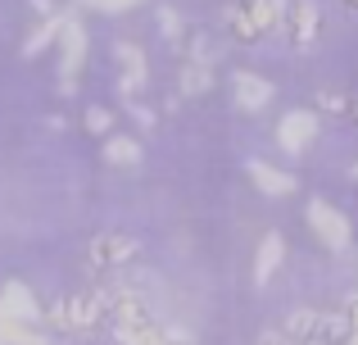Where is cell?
I'll return each instance as SVG.
<instances>
[{"label": "cell", "instance_id": "cell-1", "mask_svg": "<svg viewBox=\"0 0 358 345\" xmlns=\"http://www.w3.org/2000/svg\"><path fill=\"white\" fill-rule=\"evenodd\" d=\"M41 318L55 332H96L109 323V295H105V286H91V291H78V295H59L55 304H45Z\"/></svg>", "mask_w": 358, "mask_h": 345}, {"label": "cell", "instance_id": "cell-2", "mask_svg": "<svg viewBox=\"0 0 358 345\" xmlns=\"http://www.w3.org/2000/svg\"><path fill=\"white\" fill-rule=\"evenodd\" d=\"M304 218H308V232H313V237L322 241L327 250H336V255H345V250L354 246V227H350V218H345V213L336 209L331 200H322V195H313V200H308V209H304Z\"/></svg>", "mask_w": 358, "mask_h": 345}, {"label": "cell", "instance_id": "cell-3", "mask_svg": "<svg viewBox=\"0 0 358 345\" xmlns=\"http://www.w3.org/2000/svg\"><path fill=\"white\" fill-rule=\"evenodd\" d=\"M55 45H59V96H73L82 69H87V27L64 14V27H59V41Z\"/></svg>", "mask_w": 358, "mask_h": 345}, {"label": "cell", "instance_id": "cell-4", "mask_svg": "<svg viewBox=\"0 0 358 345\" xmlns=\"http://www.w3.org/2000/svg\"><path fill=\"white\" fill-rule=\"evenodd\" d=\"M136 259H141V241L127 237V232H100L87 246V264L96 273H118V268L136 264Z\"/></svg>", "mask_w": 358, "mask_h": 345}, {"label": "cell", "instance_id": "cell-5", "mask_svg": "<svg viewBox=\"0 0 358 345\" xmlns=\"http://www.w3.org/2000/svg\"><path fill=\"white\" fill-rule=\"evenodd\" d=\"M317 132H322L317 109H286L281 123H277V146L286 155H308V146L317 141Z\"/></svg>", "mask_w": 358, "mask_h": 345}, {"label": "cell", "instance_id": "cell-6", "mask_svg": "<svg viewBox=\"0 0 358 345\" xmlns=\"http://www.w3.org/2000/svg\"><path fill=\"white\" fill-rule=\"evenodd\" d=\"M114 59H118V96L136 100L141 91H145V78H150L145 50H141L136 41H118V45H114Z\"/></svg>", "mask_w": 358, "mask_h": 345}, {"label": "cell", "instance_id": "cell-7", "mask_svg": "<svg viewBox=\"0 0 358 345\" xmlns=\"http://www.w3.org/2000/svg\"><path fill=\"white\" fill-rule=\"evenodd\" d=\"M272 96H277V87H272L268 78H259V73H250V69H236V73H231V105L245 109V114L268 109Z\"/></svg>", "mask_w": 358, "mask_h": 345}, {"label": "cell", "instance_id": "cell-8", "mask_svg": "<svg viewBox=\"0 0 358 345\" xmlns=\"http://www.w3.org/2000/svg\"><path fill=\"white\" fill-rule=\"evenodd\" d=\"M286 36L299 45V50H308V45L322 36V5H317V0H290Z\"/></svg>", "mask_w": 358, "mask_h": 345}, {"label": "cell", "instance_id": "cell-9", "mask_svg": "<svg viewBox=\"0 0 358 345\" xmlns=\"http://www.w3.org/2000/svg\"><path fill=\"white\" fill-rule=\"evenodd\" d=\"M186 328H168V323H141V328H118L109 323V337L114 345H173Z\"/></svg>", "mask_w": 358, "mask_h": 345}, {"label": "cell", "instance_id": "cell-10", "mask_svg": "<svg viewBox=\"0 0 358 345\" xmlns=\"http://www.w3.org/2000/svg\"><path fill=\"white\" fill-rule=\"evenodd\" d=\"M0 318L5 323H36L41 318V304H36V295L23 282H9L0 291Z\"/></svg>", "mask_w": 358, "mask_h": 345}, {"label": "cell", "instance_id": "cell-11", "mask_svg": "<svg viewBox=\"0 0 358 345\" xmlns=\"http://www.w3.org/2000/svg\"><path fill=\"white\" fill-rule=\"evenodd\" d=\"M100 155H105L109 169H141V164H145V146L127 132H109L105 141H100Z\"/></svg>", "mask_w": 358, "mask_h": 345}, {"label": "cell", "instance_id": "cell-12", "mask_svg": "<svg viewBox=\"0 0 358 345\" xmlns=\"http://www.w3.org/2000/svg\"><path fill=\"white\" fill-rule=\"evenodd\" d=\"M286 264V237L281 232H268L254 250V286H268L277 277V268Z\"/></svg>", "mask_w": 358, "mask_h": 345}, {"label": "cell", "instance_id": "cell-13", "mask_svg": "<svg viewBox=\"0 0 358 345\" xmlns=\"http://www.w3.org/2000/svg\"><path fill=\"white\" fill-rule=\"evenodd\" d=\"M259 36H286V18H290V0H245Z\"/></svg>", "mask_w": 358, "mask_h": 345}, {"label": "cell", "instance_id": "cell-14", "mask_svg": "<svg viewBox=\"0 0 358 345\" xmlns=\"http://www.w3.org/2000/svg\"><path fill=\"white\" fill-rule=\"evenodd\" d=\"M245 173H250L254 191L272 195V200H281V195H290V191H295V177H290V173H281V169H272V164H263V160H250V164H245Z\"/></svg>", "mask_w": 358, "mask_h": 345}, {"label": "cell", "instance_id": "cell-15", "mask_svg": "<svg viewBox=\"0 0 358 345\" xmlns=\"http://www.w3.org/2000/svg\"><path fill=\"white\" fill-rule=\"evenodd\" d=\"M209 91H213V64H186L182 59V69H177V96L200 100Z\"/></svg>", "mask_w": 358, "mask_h": 345}, {"label": "cell", "instance_id": "cell-16", "mask_svg": "<svg viewBox=\"0 0 358 345\" xmlns=\"http://www.w3.org/2000/svg\"><path fill=\"white\" fill-rule=\"evenodd\" d=\"M59 27H64V14H50V18H41V23L27 32V41H23V59H36V55H45L55 41H59Z\"/></svg>", "mask_w": 358, "mask_h": 345}, {"label": "cell", "instance_id": "cell-17", "mask_svg": "<svg viewBox=\"0 0 358 345\" xmlns=\"http://www.w3.org/2000/svg\"><path fill=\"white\" fill-rule=\"evenodd\" d=\"M317 345H350V318H345L341 309L322 314L317 309V332H313Z\"/></svg>", "mask_w": 358, "mask_h": 345}, {"label": "cell", "instance_id": "cell-18", "mask_svg": "<svg viewBox=\"0 0 358 345\" xmlns=\"http://www.w3.org/2000/svg\"><path fill=\"white\" fill-rule=\"evenodd\" d=\"M281 337H286L290 345H299V341H313V332H317V309H290L286 318H281Z\"/></svg>", "mask_w": 358, "mask_h": 345}, {"label": "cell", "instance_id": "cell-19", "mask_svg": "<svg viewBox=\"0 0 358 345\" xmlns=\"http://www.w3.org/2000/svg\"><path fill=\"white\" fill-rule=\"evenodd\" d=\"M222 23H227V32L236 36V41H259V27H254L250 9H245V0H231L227 9H222Z\"/></svg>", "mask_w": 358, "mask_h": 345}, {"label": "cell", "instance_id": "cell-20", "mask_svg": "<svg viewBox=\"0 0 358 345\" xmlns=\"http://www.w3.org/2000/svg\"><path fill=\"white\" fill-rule=\"evenodd\" d=\"M317 109L331 114V118H354L358 100L350 96V91H341V87H322V91H317Z\"/></svg>", "mask_w": 358, "mask_h": 345}, {"label": "cell", "instance_id": "cell-21", "mask_svg": "<svg viewBox=\"0 0 358 345\" xmlns=\"http://www.w3.org/2000/svg\"><path fill=\"white\" fill-rule=\"evenodd\" d=\"M82 123H87V132H91V136H100V141H105V136L114 132V109H105V105H87V118H82Z\"/></svg>", "mask_w": 358, "mask_h": 345}, {"label": "cell", "instance_id": "cell-22", "mask_svg": "<svg viewBox=\"0 0 358 345\" xmlns=\"http://www.w3.org/2000/svg\"><path fill=\"white\" fill-rule=\"evenodd\" d=\"M159 32H164V41L182 45V36H186V18L177 14L173 5H164V9H159Z\"/></svg>", "mask_w": 358, "mask_h": 345}, {"label": "cell", "instance_id": "cell-23", "mask_svg": "<svg viewBox=\"0 0 358 345\" xmlns=\"http://www.w3.org/2000/svg\"><path fill=\"white\" fill-rule=\"evenodd\" d=\"M78 5H87V9H100V14H127V9L145 5V0H78Z\"/></svg>", "mask_w": 358, "mask_h": 345}, {"label": "cell", "instance_id": "cell-24", "mask_svg": "<svg viewBox=\"0 0 358 345\" xmlns=\"http://www.w3.org/2000/svg\"><path fill=\"white\" fill-rule=\"evenodd\" d=\"M341 314L350 318V337H354V332H358V291L350 295V300H345V309H341Z\"/></svg>", "mask_w": 358, "mask_h": 345}, {"label": "cell", "instance_id": "cell-25", "mask_svg": "<svg viewBox=\"0 0 358 345\" xmlns=\"http://www.w3.org/2000/svg\"><path fill=\"white\" fill-rule=\"evenodd\" d=\"M131 118H136V123H141V127H155V114H150V109H145V105H131Z\"/></svg>", "mask_w": 358, "mask_h": 345}, {"label": "cell", "instance_id": "cell-26", "mask_svg": "<svg viewBox=\"0 0 358 345\" xmlns=\"http://www.w3.org/2000/svg\"><path fill=\"white\" fill-rule=\"evenodd\" d=\"M259 345H290V341L281 337V332H263V337H259Z\"/></svg>", "mask_w": 358, "mask_h": 345}, {"label": "cell", "instance_id": "cell-27", "mask_svg": "<svg viewBox=\"0 0 358 345\" xmlns=\"http://www.w3.org/2000/svg\"><path fill=\"white\" fill-rule=\"evenodd\" d=\"M27 5H32V9H36V14H45V18H50V14H55V9H50V0H27Z\"/></svg>", "mask_w": 358, "mask_h": 345}, {"label": "cell", "instance_id": "cell-28", "mask_svg": "<svg viewBox=\"0 0 358 345\" xmlns=\"http://www.w3.org/2000/svg\"><path fill=\"white\" fill-rule=\"evenodd\" d=\"M173 345H195V337H191V332H182V337H177Z\"/></svg>", "mask_w": 358, "mask_h": 345}, {"label": "cell", "instance_id": "cell-29", "mask_svg": "<svg viewBox=\"0 0 358 345\" xmlns=\"http://www.w3.org/2000/svg\"><path fill=\"white\" fill-rule=\"evenodd\" d=\"M350 177H354V182H358V164H354V169H350Z\"/></svg>", "mask_w": 358, "mask_h": 345}, {"label": "cell", "instance_id": "cell-30", "mask_svg": "<svg viewBox=\"0 0 358 345\" xmlns=\"http://www.w3.org/2000/svg\"><path fill=\"white\" fill-rule=\"evenodd\" d=\"M345 5H350V9H358V0H345Z\"/></svg>", "mask_w": 358, "mask_h": 345}, {"label": "cell", "instance_id": "cell-31", "mask_svg": "<svg viewBox=\"0 0 358 345\" xmlns=\"http://www.w3.org/2000/svg\"><path fill=\"white\" fill-rule=\"evenodd\" d=\"M354 123H358V109H354Z\"/></svg>", "mask_w": 358, "mask_h": 345}]
</instances>
